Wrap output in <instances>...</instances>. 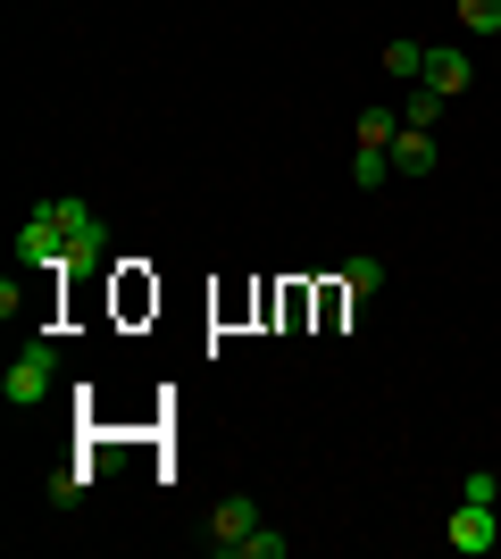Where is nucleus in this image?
I'll return each instance as SVG.
<instances>
[{
	"instance_id": "7ed1b4c3",
	"label": "nucleus",
	"mask_w": 501,
	"mask_h": 559,
	"mask_svg": "<svg viewBox=\"0 0 501 559\" xmlns=\"http://www.w3.org/2000/svg\"><path fill=\"white\" fill-rule=\"evenodd\" d=\"M251 535H260V501H251V492L217 501V510H210V526H201V543H210V551H242Z\"/></svg>"
},
{
	"instance_id": "2eb2a0df",
	"label": "nucleus",
	"mask_w": 501,
	"mask_h": 559,
	"mask_svg": "<svg viewBox=\"0 0 501 559\" xmlns=\"http://www.w3.org/2000/svg\"><path fill=\"white\" fill-rule=\"evenodd\" d=\"M235 559H285V535H267V526H260V535L242 543V551H235Z\"/></svg>"
},
{
	"instance_id": "9b49d317",
	"label": "nucleus",
	"mask_w": 501,
	"mask_h": 559,
	"mask_svg": "<svg viewBox=\"0 0 501 559\" xmlns=\"http://www.w3.org/2000/svg\"><path fill=\"white\" fill-rule=\"evenodd\" d=\"M351 176H359L368 192H377L384 176H393V151H359V142H351Z\"/></svg>"
},
{
	"instance_id": "ddd939ff",
	"label": "nucleus",
	"mask_w": 501,
	"mask_h": 559,
	"mask_svg": "<svg viewBox=\"0 0 501 559\" xmlns=\"http://www.w3.org/2000/svg\"><path fill=\"white\" fill-rule=\"evenodd\" d=\"M84 485H93V467H59V476H50V501H59V510H75V501H84Z\"/></svg>"
},
{
	"instance_id": "4468645a",
	"label": "nucleus",
	"mask_w": 501,
	"mask_h": 559,
	"mask_svg": "<svg viewBox=\"0 0 501 559\" xmlns=\"http://www.w3.org/2000/svg\"><path fill=\"white\" fill-rule=\"evenodd\" d=\"M460 25L468 34H501V0H460Z\"/></svg>"
},
{
	"instance_id": "20e7f679",
	"label": "nucleus",
	"mask_w": 501,
	"mask_h": 559,
	"mask_svg": "<svg viewBox=\"0 0 501 559\" xmlns=\"http://www.w3.org/2000/svg\"><path fill=\"white\" fill-rule=\"evenodd\" d=\"M443 535H452V551H468V559H477V551H493V543H501V526H493V510H477V501H460Z\"/></svg>"
},
{
	"instance_id": "39448f33",
	"label": "nucleus",
	"mask_w": 501,
	"mask_h": 559,
	"mask_svg": "<svg viewBox=\"0 0 501 559\" xmlns=\"http://www.w3.org/2000/svg\"><path fill=\"white\" fill-rule=\"evenodd\" d=\"M434 159H443V151H434L427 126H402V134H393V176H434Z\"/></svg>"
},
{
	"instance_id": "f03ea898",
	"label": "nucleus",
	"mask_w": 501,
	"mask_h": 559,
	"mask_svg": "<svg viewBox=\"0 0 501 559\" xmlns=\"http://www.w3.org/2000/svg\"><path fill=\"white\" fill-rule=\"evenodd\" d=\"M0 393L17 401V409L50 401V393H59V343H25L17 359H9V376H0Z\"/></svg>"
},
{
	"instance_id": "9d476101",
	"label": "nucleus",
	"mask_w": 501,
	"mask_h": 559,
	"mask_svg": "<svg viewBox=\"0 0 501 559\" xmlns=\"http://www.w3.org/2000/svg\"><path fill=\"white\" fill-rule=\"evenodd\" d=\"M460 501L493 510V501H501V476H493V467H468V476H460Z\"/></svg>"
},
{
	"instance_id": "423d86ee",
	"label": "nucleus",
	"mask_w": 501,
	"mask_h": 559,
	"mask_svg": "<svg viewBox=\"0 0 501 559\" xmlns=\"http://www.w3.org/2000/svg\"><path fill=\"white\" fill-rule=\"evenodd\" d=\"M427 84H434L443 100L468 93V50H427Z\"/></svg>"
},
{
	"instance_id": "0eeeda50",
	"label": "nucleus",
	"mask_w": 501,
	"mask_h": 559,
	"mask_svg": "<svg viewBox=\"0 0 501 559\" xmlns=\"http://www.w3.org/2000/svg\"><path fill=\"white\" fill-rule=\"evenodd\" d=\"M393 134H402V109H359V126H351L359 151H393Z\"/></svg>"
},
{
	"instance_id": "f8f14e48",
	"label": "nucleus",
	"mask_w": 501,
	"mask_h": 559,
	"mask_svg": "<svg viewBox=\"0 0 501 559\" xmlns=\"http://www.w3.org/2000/svg\"><path fill=\"white\" fill-rule=\"evenodd\" d=\"M434 117H443V93H434V84H418V93H409V109H402V126H427V134H434Z\"/></svg>"
},
{
	"instance_id": "6e6552de",
	"label": "nucleus",
	"mask_w": 501,
	"mask_h": 559,
	"mask_svg": "<svg viewBox=\"0 0 501 559\" xmlns=\"http://www.w3.org/2000/svg\"><path fill=\"white\" fill-rule=\"evenodd\" d=\"M384 75H402V84H427V50H418V43H384Z\"/></svg>"
},
{
	"instance_id": "f257e3e1",
	"label": "nucleus",
	"mask_w": 501,
	"mask_h": 559,
	"mask_svg": "<svg viewBox=\"0 0 501 559\" xmlns=\"http://www.w3.org/2000/svg\"><path fill=\"white\" fill-rule=\"evenodd\" d=\"M17 259L25 267H100V259H109V226H100L75 192H59V201H43V210L17 226Z\"/></svg>"
},
{
	"instance_id": "1a4fd4ad",
	"label": "nucleus",
	"mask_w": 501,
	"mask_h": 559,
	"mask_svg": "<svg viewBox=\"0 0 501 559\" xmlns=\"http://www.w3.org/2000/svg\"><path fill=\"white\" fill-rule=\"evenodd\" d=\"M377 284H384V259H351V267H343V301H368V293H377Z\"/></svg>"
}]
</instances>
